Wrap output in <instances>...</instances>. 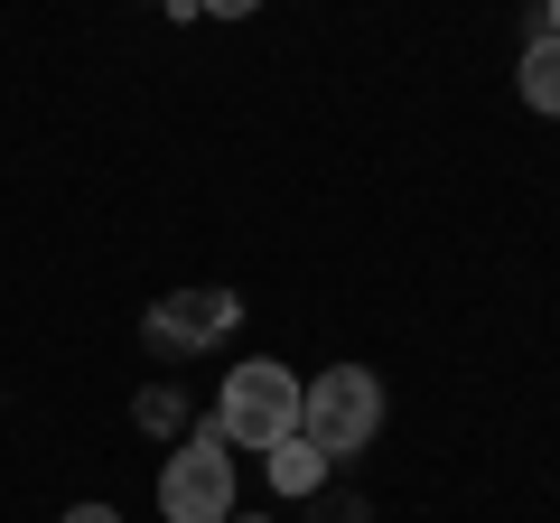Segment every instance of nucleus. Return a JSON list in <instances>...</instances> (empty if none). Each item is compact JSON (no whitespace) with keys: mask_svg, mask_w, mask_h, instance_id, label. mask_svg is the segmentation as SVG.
<instances>
[{"mask_svg":"<svg viewBox=\"0 0 560 523\" xmlns=\"http://www.w3.org/2000/svg\"><path fill=\"white\" fill-rule=\"evenodd\" d=\"M215 430H224V449H280L290 430H300V374L271 364V356H243L234 374H224Z\"/></svg>","mask_w":560,"mask_h":523,"instance_id":"obj_1","label":"nucleus"},{"mask_svg":"<svg viewBox=\"0 0 560 523\" xmlns=\"http://www.w3.org/2000/svg\"><path fill=\"white\" fill-rule=\"evenodd\" d=\"M383 430V383L364 364H327L318 383H300V440H318V458H355Z\"/></svg>","mask_w":560,"mask_h":523,"instance_id":"obj_2","label":"nucleus"},{"mask_svg":"<svg viewBox=\"0 0 560 523\" xmlns=\"http://www.w3.org/2000/svg\"><path fill=\"white\" fill-rule=\"evenodd\" d=\"M160 514H168V523H234V449H224L215 421H206L187 449H168V467H160Z\"/></svg>","mask_w":560,"mask_h":523,"instance_id":"obj_3","label":"nucleus"},{"mask_svg":"<svg viewBox=\"0 0 560 523\" xmlns=\"http://www.w3.org/2000/svg\"><path fill=\"white\" fill-rule=\"evenodd\" d=\"M243 318L234 290H178V300L150 309V346H168V356H197V346H224Z\"/></svg>","mask_w":560,"mask_h":523,"instance_id":"obj_4","label":"nucleus"},{"mask_svg":"<svg viewBox=\"0 0 560 523\" xmlns=\"http://www.w3.org/2000/svg\"><path fill=\"white\" fill-rule=\"evenodd\" d=\"M523 103H533V113H551L560 121V38H551V28H533V38H523Z\"/></svg>","mask_w":560,"mask_h":523,"instance_id":"obj_5","label":"nucleus"},{"mask_svg":"<svg viewBox=\"0 0 560 523\" xmlns=\"http://www.w3.org/2000/svg\"><path fill=\"white\" fill-rule=\"evenodd\" d=\"M327 477V458H318V440H300V430H290V440L271 449V486L280 496H308V486Z\"/></svg>","mask_w":560,"mask_h":523,"instance_id":"obj_6","label":"nucleus"},{"mask_svg":"<svg viewBox=\"0 0 560 523\" xmlns=\"http://www.w3.org/2000/svg\"><path fill=\"white\" fill-rule=\"evenodd\" d=\"M140 421H150V430H178V421H187L178 383H150V393H140Z\"/></svg>","mask_w":560,"mask_h":523,"instance_id":"obj_7","label":"nucleus"},{"mask_svg":"<svg viewBox=\"0 0 560 523\" xmlns=\"http://www.w3.org/2000/svg\"><path fill=\"white\" fill-rule=\"evenodd\" d=\"M57 523H121L113 504H75V514H57Z\"/></svg>","mask_w":560,"mask_h":523,"instance_id":"obj_8","label":"nucleus"},{"mask_svg":"<svg viewBox=\"0 0 560 523\" xmlns=\"http://www.w3.org/2000/svg\"><path fill=\"white\" fill-rule=\"evenodd\" d=\"M197 10H215V20H243V10H261V0H197Z\"/></svg>","mask_w":560,"mask_h":523,"instance_id":"obj_9","label":"nucleus"},{"mask_svg":"<svg viewBox=\"0 0 560 523\" xmlns=\"http://www.w3.org/2000/svg\"><path fill=\"white\" fill-rule=\"evenodd\" d=\"M160 10H168V20H197V0H160Z\"/></svg>","mask_w":560,"mask_h":523,"instance_id":"obj_10","label":"nucleus"},{"mask_svg":"<svg viewBox=\"0 0 560 523\" xmlns=\"http://www.w3.org/2000/svg\"><path fill=\"white\" fill-rule=\"evenodd\" d=\"M541 28H551V38H560V0H541Z\"/></svg>","mask_w":560,"mask_h":523,"instance_id":"obj_11","label":"nucleus"},{"mask_svg":"<svg viewBox=\"0 0 560 523\" xmlns=\"http://www.w3.org/2000/svg\"><path fill=\"white\" fill-rule=\"evenodd\" d=\"M243 523H261V514H243Z\"/></svg>","mask_w":560,"mask_h":523,"instance_id":"obj_12","label":"nucleus"}]
</instances>
